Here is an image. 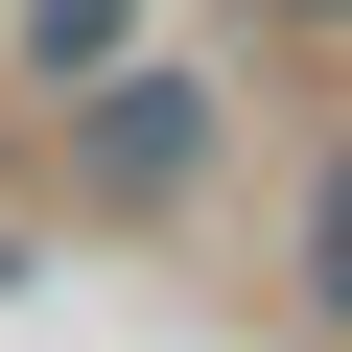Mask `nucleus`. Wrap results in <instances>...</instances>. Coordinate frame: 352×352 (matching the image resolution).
I'll use <instances>...</instances> for the list:
<instances>
[{"label": "nucleus", "mask_w": 352, "mask_h": 352, "mask_svg": "<svg viewBox=\"0 0 352 352\" xmlns=\"http://www.w3.org/2000/svg\"><path fill=\"white\" fill-rule=\"evenodd\" d=\"M188 164H212V94H188V71H94V188H118V212H164Z\"/></svg>", "instance_id": "obj_1"}, {"label": "nucleus", "mask_w": 352, "mask_h": 352, "mask_svg": "<svg viewBox=\"0 0 352 352\" xmlns=\"http://www.w3.org/2000/svg\"><path fill=\"white\" fill-rule=\"evenodd\" d=\"M305 282H329V305H352V164H329V212H305Z\"/></svg>", "instance_id": "obj_3"}, {"label": "nucleus", "mask_w": 352, "mask_h": 352, "mask_svg": "<svg viewBox=\"0 0 352 352\" xmlns=\"http://www.w3.org/2000/svg\"><path fill=\"white\" fill-rule=\"evenodd\" d=\"M118 24H141V0H24L0 47H24V94H94V71H118Z\"/></svg>", "instance_id": "obj_2"}, {"label": "nucleus", "mask_w": 352, "mask_h": 352, "mask_svg": "<svg viewBox=\"0 0 352 352\" xmlns=\"http://www.w3.org/2000/svg\"><path fill=\"white\" fill-rule=\"evenodd\" d=\"M305 24H352V0H305Z\"/></svg>", "instance_id": "obj_4"}]
</instances>
